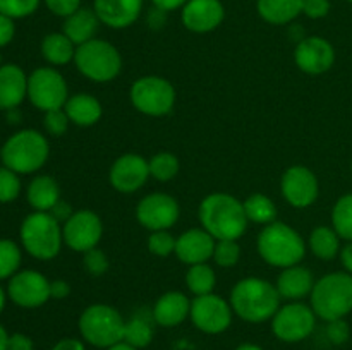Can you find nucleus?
<instances>
[{"label":"nucleus","instance_id":"nucleus-32","mask_svg":"<svg viewBox=\"0 0 352 350\" xmlns=\"http://www.w3.org/2000/svg\"><path fill=\"white\" fill-rule=\"evenodd\" d=\"M215 283V271H213V268L208 266L206 263L192 264V266H189L188 273H186V285H188V288L196 295V297H198V295L213 294Z\"/></svg>","mask_w":352,"mask_h":350},{"label":"nucleus","instance_id":"nucleus-3","mask_svg":"<svg viewBox=\"0 0 352 350\" xmlns=\"http://www.w3.org/2000/svg\"><path fill=\"white\" fill-rule=\"evenodd\" d=\"M258 253L265 263L275 268H289L301 263L306 254L302 237L287 223H268L258 235Z\"/></svg>","mask_w":352,"mask_h":350},{"label":"nucleus","instance_id":"nucleus-56","mask_svg":"<svg viewBox=\"0 0 352 350\" xmlns=\"http://www.w3.org/2000/svg\"><path fill=\"white\" fill-rule=\"evenodd\" d=\"M3 307H6V292L0 287V312L3 311Z\"/></svg>","mask_w":352,"mask_h":350},{"label":"nucleus","instance_id":"nucleus-46","mask_svg":"<svg viewBox=\"0 0 352 350\" xmlns=\"http://www.w3.org/2000/svg\"><path fill=\"white\" fill-rule=\"evenodd\" d=\"M14 34H16V24L14 19L0 14V47H6L12 41Z\"/></svg>","mask_w":352,"mask_h":350},{"label":"nucleus","instance_id":"nucleus-23","mask_svg":"<svg viewBox=\"0 0 352 350\" xmlns=\"http://www.w3.org/2000/svg\"><path fill=\"white\" fill-rule=\"evenodd\" d=\"M191 312V301L182 292H167L153 305V319L164 328H172L184 321Z\"/></svg>","mask_w":352,"mask_h":350},{"label":"nucleus","instance_id":"nucleus-30","mask_svg":"<svg viewBox=\"0 0 352 350\" xmlns=\"http://www.w3.org/2000/svg\"><path fill=\"white\" fill-rule=\"evenodd\" d=\"M308 244L311 253L323 261H330L340 254V235L333 226L320 225L313 229Z\"/></svg>","mask_w":352,"mask_h":350},{"label":"nucleus","instance_id":"nucleus-19","mask_svg":"<svg viewBox=\"0 0 352 350\" xmlns=\"http://www.w3.org/2000/svg\"><path fill=\"white\" fill-rule=\"evenodd\" d=\"M226 17L220 0H189L182 7V24L192 33H210L222 24Z\"/></svg>","mask_w":352,"mask_h":350},{"label":"nucleus","instance_id":"nucleus-50","mask_svg":"<svg viewBox=\"0 0 352 350\" xmlns=\"http://www.w3.org/2000/svg\"><path fill=\"white\" fill-rule=\"evenodd\" d=\"M52 350H86L85 343L78 338H62L52 347Z\"/></svg>","mask_w":352,"mask_h":350},{"label":"nucleus","instance_id":"nucleus-43","mask_svg":"<svg viewBox=\"0 0 352 350\" xmlns=\"http://www.w3.org/2000/svg\"><path fill=\"white\" fill-rule=\"evenodd\" d=\"M327 336L333 345H344L351 336V328L346 319H333L327 326Z\"/></svg>","mask_w":352,"mask_h":350},{"label":"nucleus","instance_id":"nucleus-48","mask_svg":"<svg viewBox=\"0 0 352 350\" xmlns=\"http://www.w3.org/2000/svg\"><path fill=\"white\" fill-rule=\"evenodd\" d=\"M48 213H50V215L54 216V218L57 220L58 223H62V225H64V223L67 222L69 218H71L72 213H74V211H72L71 205H67V202L62 201V199H60V201H58L57 205H55L54 208H52Z\"/></svg>","mask_w":352,"mask_h":350},{"label":"nucleus","instance_id":"nucleus-55","mask_svg":"<svg viewBox=\"0 0 352 350\" xmlns=\"http://www.w3.org/2000/svg\"><path fill=\"white\" fill-rule=\"evenodd\" d=\"M236 350H263L260 345L256 343H241Z\"/></svg>","mask_w":352,"mask_h":350},{"label":"nucleus","instance_id":"nucleus-21","mask_svg":"<svg viewBox=\"0 0 352 350\" xmlns=\"http://www.w3.org/2000/svg\"><path fill=\"white\" fill-rule=\"evenodd\" d=\"M93 10L100 23L113 30L129 27L143 10V0H95Z\"/></svg>","mask_w":352,"mask_h":350},{"label":"nucleus","instance_id":"nucleus-31","mask_svg":"<svg viewBox=\"0 0 352 350\" xmlns=\"http://www.w3.org/2000/svg\"><path fill=\"white\" fill-rule=\"evenodd\" d=\"M243 205L250 222L268 225V223H274L275 218H277V206L274 205V201L268 196L253 194Z\"/></svg>","mask_w":352,"mask_h":350},{"label":"nucleus","instance_id":"nucleus-18","mask_svg":"<svg viewBox=\"0 0 352 350\" xmlns=\"http://www.w3.org/2000/svg\"><path fill=\"white\" fill-rule=\"evenodd\" d=\"M294 60L296 65L306 74H323L336 62V50L325 38L308 36L298 41Z\"/></svg>","mask_w":352,"mask_h":350},{"label":"nucleus","instance_id":"nucleus-35","mask_svg":"<svg viewBox=\"0 0 352 350\" xmlns=\"http://www.w3.org/2000/svg\"><path fill=\"white\" fill-rule=\"evenodd\" d=\"M21 249L14 240L0 239V280L12 278L21 266Z\"/></svg>","mask_w":352,"mask_h":350},{"label":"nucleus","instance_id":"nucleus-1","mask_svg":"<svg viewBox=\"0 0 352 350\" xmlns=\"http://www.w3.org/2000/svg\"><path fill=\"white\" fill-rule=\"evenodd\" d=\"M198 216L201 229L215 240H237L246 232L250 222L243 202L226 192L206 196L199 205Z\"/></svg>","mask_w":352,"mask_h":350},{"label":"nucleus","instance_id":"nucleus-20","mask_svg":"<svg viewBox=\"0 0 352 350\" xmlns=\"http://www.w3.org/2000/svg\"><path fill=\"white\" fill-rule=\"evenodd\" d=\"M215 244L217 240L205 229L186 230L175 240V254L182 263L189 264V266L201 264L212 259Z\"/></svg>","mask_w":352,"mask_h":350},{"label":"nucleus","instance_id":"nucleus-15","mask_svg":"<svg viewBox=\"0 0 352 350\" xmlns=\"http://www.w3.org/2000/svg\"><path fill=\"white\" fill-rule=\"evenodd\" d=\"M177 201L172 196L164 192L148 194L138 202L136 218L144 229L157 232V230H168L179 220Z\"/></svg>","mask_w":352,"mask_h":350},{"label":"nucleus","instance_id":"nucleus-49","mask_svg":"<svg viewBox=\"0 0 352 350\" xmlns=\"http://www.w3.org/2000/svg\"><path fill=\"white\" fill-rule=\"evenodd\" d=\"M71 294V285L67 283L65 280H54L50 281V297L52 299H65L67 295Z\"/></svg>","mask_w":352,"mask_h":350},{"label":"nucleus","instance_id":"nucleus-25","mask_svg":"<svg viewBox=\"0 0 352 350\" xmlns=\"http://www.w3.org/2000/svg\"><path fill=\"white\" fill-rule=\"evenodd\" d=\"M100 19L95 14L93 9H86V7H79L76 12H72L71 16L65 17L64 27H62V33L76 45L86 43V41L93 40L98 30Z\"/></svg>","mask_w":352,"mask_h":350},{"label":"nucleus","instance_id":"nucleus-29","mask_svg":"<svg viewBox=\"0 0 352 350\" xmlns=\"http://www.w3.org/2000/svg\"><path fill=\"white\" fill-rule=\"evenodd\" d=\"M41 55L52 65H64L74 60L76 45L64 33H50L41 41Z\"/></svg>","mask_w":352,"mask_h":350},{"label":"nucleus","instance_id":"nucleus-34","mask_svg":"<svg viewBox=\"0 0 352 350\" xmlns=\"http://www.w3.org/2000/svg\"><path fill=\"white\" fill-rule=\"evenodd\" d=\"M153 340V328L150 323L141 316L126 321V328H124V342L129 345L136 347V349H144L148 347Z\"/></svg>","mask_w":352,"mask_h":350},{"label":"nucleus","instance_id":"nucleus-13","mask_svg":"<svg viewBox=\"0 0 352 350\" xmlns=\"http://www.w3.org/2000/svg\"><path fill=\"white\" fill-rule=\"evenodd\" d=\"M103 233V223L95 211L79 209L62 225L64 244L76 253H86L98 246Z\"/></svg>","mask_w":352,"mask_h":350},{"label":"nucleus","instance_id":"nucleus-39","mask_svg":"<svg viewBox=\"0 0 352 350\" xmlns=\"http://www.w3.org/2000/svg\"><path fill=\"white\" fill-rule=\"evenodd\" d=\"M175 240L177 239H174V235L168 230H157L148 237V249L155 256L167 257L172 253H175Z\"/></svg>","mask_w":352,"mask_h":350},{"label":"nucleus","instance_id":"nucleus-9","mask_svg":"<svg viewBox=\"0 0 352 350\" xmlns=\"http://www.w3.org/2000/svg\"><path fill=\"white\" fill-rule=\"evenodd\" d=\"M131 103L138 112L150 117L167 115L175 103V89L160 75H143L131 86Z\"/></svg>","mask_w":352,"mask_h":350},{"label":"nucleus","instance_id":"nucleus-10","mask_svg":"<svg viewBox=\"0 0 352 350\" xmlns=\"http://www.w3.org/2000/svg\"><path fill=\"white\" fill-rule=\"evenodd\" d=\"M67 93V82L54 67H40L28 75V98L38 110L64 108Z\"/></svg>","mask_w":352,"mask_h":350},{"label":"nucleus","instance_id":"nucleus-16","mask_svg":"<svg viewBox=\"0 0 352 350\" xmlns=\"http://www.w3.org/2000/svg\"><path fill=\"white\" fill-rule=\"evenodd\" d=\"M280 191L285 201L294 208H308L316 201L320 192L318 178L302 165L287 168L282 175Z\"/></svg>","mask_w":352,"mask_h":350},{"label":"nucleus","instance_id":"nucleus-37","mask_svg":"<svg viewBox=\"0 0 352 350\" xmlns=\"http://www.w3.org/2000/svg\"><path fill=\"white\" fill-rule=\"evenodd\" d=\"M241 257V247L237 240H217L213 250V261L222 268L236 266Z\"/></svg>","mask_w":352,"mask_h":350},{"label":"nucleus","instance_id":"nucleus-38","mask_svg":"<svg viewBox=\"0 0 352 350\" xmlns=\"http://www.w3.org/2000/svg\"><path fill=\"white\" fill-rule=\"evenodd\" d=\"M40 5V0H0V14L10 19L31 16Z\"/></svg>","mask_w":352,"mask_h":350},{"label":"nucleus","instance_id":"nucleus-26","mask_svg":"<svg viewBox=\"0 0 352 350\" xmlns=\"http://www.w3.org/2000/svg\"><path fill=\"white\" fill-rule=\"evenodd\" d=\"M64 110L67 113L69 120L79 127L95 126L102 119V103L95 96L86 95V93L69 96Z\"/></svg>","mask_w":352,"mask_h":350},{"label":"nucleus","instance_id":"nucleus-44","mask_svg":"<svg viewBox=\"0 0 352 350\" xmlns=\"http://www.w3.org/2000/svg\"><path fill=\"white\" fill-rule=\"evenodd\" d=\"M48 10L55 16L67 17L81 7V0H45Z\"/></svg>","mask_w":352,"mask_h":350},{"label":"nucleus","instance_id":"nucleus-7","mask_svg":"<svg viewBox=\"0 0 352 350\" xmlns=\"http://www.w3.org/2000/svg\"><path fill=\"white\" fill-rule=\"evenodd\" d=\"M78 326L85 342L98 349H109L124 340L126 321L112 305L93 304L81 312Z\"/></svg>","mask_w":352,"mask_h":350},{"label":"nucleus","instance_id":"nucleus-4","mask_svg":"<svg viewBox=\"0 0 352 350\" xmlns=\"http://www.w3.org/2000/svg\"><path fill=\"white\" fill-rule=\"evenodd\" d=\"M309 301L315 314L327 323L346 318L352 311V275L337 271L322 277L315 281Z\"/></svg>","mask_w":352,"mask_h":350},{"label":"nucleus","instance_id":"nucleus-45","mask_svg":"<svg viewBox=\"0 0 352 350\" xmlns=\"http://www.w3.org/2000/svg\"><path fill=\"white\" fill-rule=\"evenodd\" d=\"M329 0H305L302 2V14H306L309 19H322L329 14Z\"/></svg>","mask_w":352,"mask_h":350},{"label":"nucleus","instance_id":"nucleus-14","mask_svg":"<svg viewBox=\"0 0 352 350\" xmlns=\"http://www.w3.org/2000/svg\"><path fill=\"white\" fill-rule=\"evenodd\" d=\"M7 295L19 307L34 309L43 305L50 297V281L34 270L17 271L7 285Z\"/></svg>","mask_w":352,"mask_h":350},{"label":"nucleus","instance_id":"nucleus-8","mask_svg":"<svg viewBox=\"0 0 352 350\" xmlns=\"http://www.w3.org/2000/svg\"><path fill=\"white\" fill-rule=\"evenodd\" d=\"M74 64L89 81L109 82L120 74L122 57L112 43L93 38L76 47Z\"/></svg>","mask_w":352,"mask_h":350},{"label":"nucleus","instance_id":"nucleus-24","mask_svg":"<svg viewBox=\"0 0 352 350\" xmlns=\"http://www.w3.org/2000/svg\"><path fill=\"white\" fill-rule=\"evenodd\" d=\"M277 292L280 299H289V301H299L311 294L315 287L311 271L301 264H294L282 270V273L277 278Z\"/></svg>","mask_w":352,"mask_h":350},{"label":"nucleus","instance_id":"nucleus-5","mask_svg":"<svg viewBox=\"0 0 352 350\" xmlns=\"http://www.w3.org/2000/svg\"><path fill=\"white\" fill-rule=\"evenodd\" d=\"M50 146L47 137L34 129H23L12 134L2 146L3 167L16 174H33L40 170L48 160Z\"/></svg>","mask_w":352,"mask_h":350},{"label":"nucleus","instance_id":"nucleus-42","mask_svg":"<svg viewBox=\"0 0 352 350\" xmlns=\"http://www.w3.org/2000/svg\"><path fill=\"white\" fill-rule=\"evenodd\" d=\"M82 254H85L82 263H85L86 271H88L89 275H93V277H100V275L105 273L107 268H109V259H107V254L103 253L102 249L93 247V249L86 250V253Z\"/></svg>","mask_w":352,"mask_h":350},{"label":"nucleus","instance_id":"nucleus-57","mask_svg":"<svg viewBox=\"0 0 352 350\" xmlns=\"http://www.w3.org/2000/svg\"><path fill=\"white\" fill-rule=\"evenodd\" d=\"M0 65H2V55H0Z\"/></svg>","mask_w":352,"mask_h":350},{"label":"nucleus","instance_id":"nucleus-40","mask_svg":"<svg viewBox=\"0 0 352 350\" xmlns=\"http://www.w3.org/2000/svg\"><path fill=\"white\" fill-rule=\"evenodd\" d=\"M19 174L7 167H0V202H10L19 196Z\"/></svg>","mask_w":352,"mask_h":350},{"label":"nucleus","instance_id":"nucleus-28","mask_svg":"<svg viewBox=\"0 0 352 350\" xmlns=\"http://www.w3.org/2000/svg\"><path fill=\"white\" fill-rule=\"evenodd\" d=\"M305 0H258L256 9L263 21L270 24H287L302 12Z\"/></svg>","mask_w":352,"mask_h":350},{"label":"nucleus","instance_id":"nucleus-54","mask_svg":"<svg viewBox=\"0 0 352 350\" xmlns=\"http://www.w3.org/2000/svg\"><path fill=\"white\" fill-rule=\"evenodd\" d=\"M105 350H138L136 347H133V345H129V343L127 342H119V343H116V345H112V347H109V349H105Z\"/></svg>","mask_w":352,"mask_h":350},{"label":"nucleus","instance_id":"nucleus-27","mask_svg":"<svg viewBox=\"0 0 352 350\" xmlns=\"http://www.w3.org/2000/svg\"><path fill=\"white\" fill-rule=\"evenodd\" d=\"M28 202L34 211H50L60 201V189L50 175H38L28 185Z\"/></svg>","mask_w":352,"mask_h":350},{"label":"nucleus","instance_id":"nucleus-41","mask_svg":"<svg viewBox=\"0 0 352 350\" xmlns=\"http://www.w3.org/2000/svg\"><path fill=\"white\" fill-rule=\"evenodd\" d=\"M69 117L65 113L64 108H58V110H50V112H45V119H43V126L47 129L48 134L52 136L58 137L67 130L69 126Z\"/></svg>","mask_w":352,"mask_h":350},{"label":"nucleus","instance_id":"nucleus-59","mask_svg":"<svg viewBox=\"0 0 352 350\" xmlns=\"http://www.w3.org/2000/svg\"><path fill=\"white\" fill-rule=\"evenodd\" d=\"M349 2H352V0H349Z\"/></svg>","mask_w":352,"mask_h":350},{"label":"nucleus","instance_id":"nucleus-36","mask_svg":"<svg viewBox=\"0 0 352 350\" xmlns=\"http://www.w3.org/2000/svg\"><path fill=\"white\" fill-rule=\"evenodd\" d=\"M150 175L153 178L160 182H168L177 175L179 172V160L175 154L167 153V151H162L157 153L150 161Z\"/></svg>","mask_w":352,"mask_h":350},{"label":"nucleus","instance_id":"nucleus-2","mask_svg":"<svg viewBox=\"0 0 352 350\" xmlns=\"http://www.w3.org/2000/svg\"><path fill=\"white\" fill-rule=\"evenodd\" d=\"M230 305L244 321L265 323L280 307V295L277 287L263 278H243L230 290Z\"/></svg>","mask_w":352,"mask_h":350},{"label":"nucleus","instance_id":"nucleus-17","mask_svg":"<svg viewBox=\"0 0 352 350\" xmlns=\"http://www.w3.org/2000/svg\"><path fill=\"white\" fill-rule=\"evenodd\" d=\"M150 177V165L141 154L127 153L117 158L110 168V184L122 194H133L143 187Z\"/></svg>","mask_w":352,"mask_h":350},{"label":"nucleus","instance_id":"nucleus-22","mask_svg":"<svg viewBox=\"0 0 352 350\" xmlns=\"http://www.w3.org/2000/svg\"><path fill=\"white\" fill-rule=\"evenodd\" d=\"M28 96V75L16 64L0 65V110H12Z\"/></svg>","mask_w":352,"mask_h":350},{"label":"nucleus","instance_id":"nucleus-47","mask_svg":"<svg viewBox=\"0 0 352 350\" xmlns=\"http://www.w3.org/2000/svg\"><path fill=\"white\" fill-rule=\"evenodd\" d=\"M7 350H34V343L24 333H14V335L9 336Z\"/></svg>","mask_w":352,"mask_h":350},{"label":"nucleus","instance_id":"nucleus-52","mask_svg":"<svg viewBox=\"0 0 352 350\" xmlns=\"http://www.w3.org/2000/svg\"><path fill=\"white\" fill-rule=\"evenodd\" d=\"M340 261H342L347 273L352 275V240L340 249Z\"/></svg>","mask_w":352,"mask_h":350},{"label":"nucleus","instance_id":"nucleus-51","mask_svg":"<svg viewBox=\"0 0 352 350\" xmlns=\"http://www.w3.org/2000/svg\"><path fill=\"white\" fill-rule=\"evenodd\" d=\"M151 2L157 9L164 10V12H170V10L179 9V7H184L189 0H151Z\"/></svg>","mask_w":352,"mask_h":350},{"label":"nucleus","instance_id":"nucleus-53","mask_svg":"<svg viewBox=\"0 0 352 350\" xmlns=\"http://www.w3.org/2000/svg\"><path fill=\"white\" fill-rule=\"evenodd\" d=\"M9 333L6 331L2 325H0V350H7V343H9Z\"/></svg>","mask_w":352,"mask_h":350},{"label":"nucleus","instance_id":"nucleus-33","mask_svg":"<svg viewBox=\"0 0 352 350\" xmlns=\"http://www.w3.org/2000/svg\"><path fill=\"white\" fill-rule=\"evenodd\" d=\"M332 226L340 239L352 240V192L337 199L332 209Z\"/></svg>","mask_w":352,"mask_h":350},{"label":"nucleus","instance_id":"nucleus-6","mask_svg":"<svg viewBox=\"0 0 352 350\" xmlns=\"http://www.w3.org/2000/svg\"><path fill=\"white\" fill-rule=\"evenodd\" d=\"M21 244L40 261L54 259L64 244L62 225L48 211H34L21 223Z\"/></svg>","mask_w":352,"mask_h":350},{"label":"nucleus","instance_id":"nucleus-58","mask_svg":"<svg viewBox=\"0 0 352 350\" xmlns=\"http://www.w3.org/2000/svg\"><path fill=\"white\" fill-rule=\"evenodd\" d=\"M351 170H352V160H351Z\"/></svg>","mask_w":352,"mask_h":350},{"label":"nucleus","instance_id":"nucleus-12","mask_svg":"<svg viewBox=\"0 0 352 350\" xmlns=\"http://www.w3.org/2000/svg\"><path fill=\"white\" fill-rule=\"evenodd\" d=\"M191 321L199 331L208 335L223 333L232 323V305L215 294L198 295L191 302Z\"/></svg>","mask_w":352,"mask_h":350},{"label":"nucleus","instance_id":"nucleus-11","mask_svg":"<svg viewBox=\"0 0 352 350\" xmlns=\"http://www.w3.org/2000/svg\"><path fill=\"white\" fill-rule=\"evenodd\" d=\"M315 325L316 314L311 305L298 301L278 307L272 318V331L280 342L285 343H298L306 340L315 329Z\"/></svg>","mask_w":352,"mask_h":350}]
</instances>
